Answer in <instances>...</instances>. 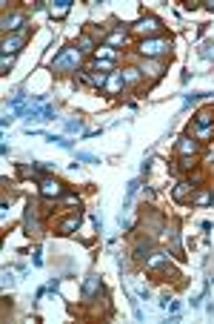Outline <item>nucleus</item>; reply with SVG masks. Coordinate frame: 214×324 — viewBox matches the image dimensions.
Wrapping results in <instances>:
<instances>
[{
    "instance_id": "obj_1",
    "label": "nucleus",
    "mask_w": 214,
    "mask_h": 324,
    "mask_svg": "<svg viewBox=\"0 0 214 324\" xmlns=\"http://www.w3.org/2000/svg\"><path fill=\"white\" fill-rule=\"evenodd\" d=\"M83 63V52L77 46H63L51 60V72H77Z\"/></svg>"
},
{
    "instance_id": "obj_2",
    "label": "nucleus",
    "mask_w": 214,
    "mask_h": 324,
    "mask_svg": "<svg viewBox=\"0 0 214 324\" xmlns=\"http://www.w3.org/2000/svg\"><path fill=\"white\" fill-rule=\"evenodd\" d=\"M168 49H171V40H168V37H163V34H160V37H146V40L140 43V55H143V58H148V60H151V58H160V55H166Z\"/></svg>"
},
{
    "instance_id": "obj_3",
    "label": "nucleus",
    "mask_w": 214,
    "mask_h": 324,
    "mask_svg": "<svg viewBox=\"0 0 214 324\" xmlns=\"http://www.w3.org/2000/svg\"><path fill=\"white\" fill-rule=\"evenodd\" d=\"M40 195H43V198H63L66 189H63L60 181H54V178H40Z\"/></svg>"
},
{
    "instance_id": "obj_4",
    "label": "nucleus",
    "mask_w": 214,
    "mask_h": 324,
    "mask_svg": "<svg viewBox=\"0 0 214 324\" xmlns=\"http://www.w3.org/2000/svg\"><path fill=\"white\" fill-rule=\"evenodd\" d=\"M100 293H103V281H100L97 275H89V278L83 281V298L92 301V298H97Z\"/></svg>"
},
{
    "instance_id": "obj_5",
    "label": "nucleus",
    "mask_w": 214,
    "mask_h": 324,
    "mask_svg": "<svg viewBox=\"0 0 214 324\" xmlns=\"http://www.w3.org/2000/svg\"><path fill=\"white\" fill-rule=\"evenodd\" d=\"M77 78H80V84H89V86H95V89H103L106 81H109L106 72H80Z\"/></svg>"
},
{
    "instance_id": "obj_6",
    "label": "nucleus",
    "mask_w": 214,
    "mask_h": 324,
    "mask_svg": "<svg viewBox=\"0 0 214 324\" xmlns=\"http://www.w3.org/2000/svg\"><path fill=\"white\" fill-rule=\"evenodd\" d=\"M26 43V32H17V34H9L3 37V55H15L20 46Z\"/></svg>"
},
{
    "instance_id": "obj_7",
    "label": "nucleus",
    "mask_w": 214,
    "mask_h": 324,
    "mask_svg": "<svg viewBox=\"0 0 214 324\" xmlns=\"http://www.w3.org/2000/svg\"><path fill=\"white\" fill-rule=\"evenodd\" d=\"M134 29H137V32H143V34L160 32V29H163V20H160V17H143V20H137V23H134Z\"/></svg>"
},
{
    "instance_id": "obj_8",
    "label": "nucleus",
    "mask_w": 214,
    "mask_h": 324,
    "mask_svg": "<svg viewBox=\"0 0 214 324\" xmlns=\"http://www.w3.org/2000/svg\"><path fill=\"white\" fill-rule=\"evenodd\" d=\"M80 221H83L80 212H71V215H66L63 221L57 224V233H60V236H69V233H74V230L80 227Z\"/></svg>"
},
{
    "instance_id": "obj_9",
    "label": "nucleus",
    "mask_w": 214,
    "mask_h": 324,
    "mask_svg": "<svg viewBox=\"0 0 214 324\" xmlns=\"http://www.w3.org/2000/svg\"><path fill=\"white\" fill-rule=\"evenodd\" d=\"M177 152H180V155H197L200 152V141L183 135L180 141H177Z\"/></svg>"
},
{
    "instance_id": "obj_10",
    "label": "nucleus",
    "mask_w": 214,
    "mask_h": 324,
    "mask_svg": "<svg viewBox=\"0 0 214 324\" xmlns=\"http://www.w3.org/2000/svg\"><path fill=\"white\" fill-rule=\"evenodd\" d=\"M23 23H26V15H23V12H12V15L3 17V32H15Z\"/></svg>"
},
{
    "instance_id": "obj_11",
    "label": "nucleus",
    "mask_w": 214,
    "mask_h": 324,
    "mask_svg": "<svg viewBox=\"0 0 214 324\" xmlns=\"http://www.w3.org/2000/svg\"><path fill=\"white\" fill-rule=\"evenodd\" d=\"M140 72H143V75H148L151 81H160V78H163V72H166V66H163V63H157V60H146Z\"/></svg>"
},
{
    "instance_id": "obj_12",
    "label": "nucleus",
    "mask_w": 214,
    "mask_h": 324,
    "mask_svg": "<svg viewBox=\"0 0 214 324\" xmlns=\"http://www.w3.org/2000/svg\"><path fill=\"white\" fill-rule=\"evenodd\" d=\"M123 86H126V81H123V72H112V75H109V81H106V92H109V95H117Z\"/></svg>"
},
{
    "instance_id": "obj_13",
    "label": "nucleus",
    "mask_w": 214,
    "mask_h": 324,
    "mask_svg": "<svg viewBox=\"0 0 214 324\" xmlns=\"http://www.w3.org/2000/svg\"><path fill=\"white\" fill-rule=\"evenodd\" d=\"M49 12H51V17H57V20L66 17L69 12H71V0H54V3L49 6Z\"/></svg>"
},
{
    "instance_id": "obj_14",
    "label": "nucleus",
    "mask_w": 214,
    "mask_h": 324,
    "mask_svg": "<svg viewBox=\"0 0 214 324\" xmlns=\"http://www.w3.org/2000/svg\"><path fill=\"white\" fill-rule=\"evenodd\" d=\"M146 267L148 270H157V267H168V253H151L146 258Z\"/></svg>"
},
{
    "instance_id": "obj_15",
    "label": "nucleus",
    "mask_w": 214,
    "mask_h": 324,
    "mask_svg": "<svg viewBox=\"0 0 214 324\" xmlns=\"http://www.w3.org/2000/svg\"><path fill=\"white\" fill-rule=\"evenodd\" d=\"M37 224H40V221H37V206L29 204V206H26V215H23V227L32 233V230H37Z\"/></svg>"
},
{
    "instance_id": "obj_16",
    "label": "nucleus",
    "mask_w": 214,
    "mask_h": 324,
    "mask_svg": "<svg viewBox=\"0 0 214 324\" xmlns=\"http://www.w3.org/2000/svg\"><path fill=\"white\" fill-rule=\"evenodd\" d=\"M171 195H174V201H189V195H191V181H180V184H177V187H174V192H171Z\"/></svg>"
},
{
    "instance_id": "obj_17",
    "label": "nucleus",
    "mask_w": 214,
    "mask_h": 324,
    "mask_svg": "<svg viewBox=\"0 0 214 324\" xmlns=\"http://www.w3.org/2000/svg\"><path fill=\"white\" fill-rule=\"evenodd\" d=\"M212 120H214V109H200L197 115H194L197 126H212Z\"/></svg>"
},
{
    "instance_id": "obj_18",
    "label": "nucleus",
    "mask_w": 214,
    "mask_h": 324,
    "mask_svg": "<svg viewBox=\"0 0 214 324\" xmlns=\"http://www.w3.org/2000/svg\"><path fill=\"white\" fill-rule=\"evenodd\" d=\"M95 58H97V60H115V58H117V49H112L109 43H106V46H97Z\"/></svg>"
},
{
    "instance_id": "obj_19",
    "label": "nucleus",
    "mask_w": 214,
    "mask_h": 324,
    "mask_svg": "<svg viewBox=\"0 0 214 324\" xmlns=\"http://www.w3.org/2000/svg\"><path fill=\"white\" fill-rule=\"evenodd\" d=\"M77 49L80 52H97V46H95V40H92L89 34H80V37H77Z\"/></svg>"
},
{
    "instance_id": "obj_20",
    "label": "nucleus",
    "mask_w": 214,
    "mask_h": 324,
    "mask_svg": "<svg viewBox=\"0 0 214 324\" xmlns=\"http://www.w3.org/2000/svg\"><path fill=\"white\" fill-rule=\"evenodd\" d=\"M123 43H126V32H123V29H115V32L109 34V46H112V49H115V46H123Z\"/></svg>"
},
{
    "instance_id": "obj_21",
    "label": "nucleus",
    "mask_w": 214,
    "mask_h": 324,
    "mask_svg": "<svg viewBox=\"0 0 214 324\" xmlns=\"http://www.w3.org/2000/svg\"><path fill=\"white\" fill-rule=\"evenodd\" d=\"M194 167H197V158H194V155H180V170H194Z\"/></svg>"
},
{
    "instance_id": "obj_22",
    "label": "nucleus",
    "mask_w": 214,
    "mask_h": 324,
    "mask_svg": "<svg viewBox=\"0 0 214 324\" xmlns=\"http://www.w3.org/2000/svg\"><path fill=\"white\" fill-rule=\"evenodd\" d=\"M168 241H171V250H174V256H180V236H177V230H168ZM183 258V256H180Z\"/></svg>"
},
{
    "instance_id": "obj_23",
    "label": "nucleus",
    "mask_w": 214,
    "mask_h": 324,
    "mask_svg": "<svg viewBox=\"0 0 214 324\" xmlns=\"http://www.w3.org/2000/svg\"><path fill=\"white\" fill-rule=\"evenodd\" d=\"M123 81L126 84H137L140 81V69H123Z\"/></svg>"
},
{
    "instance_id": "obj_24",
    "label": "nucleus",
    "mask_w": 214,
    "mask_h": 324,
    "mask_svg": "<svg viewBox=\"0 0 214 324\" xmlns=\"http://www.w3.org/2000/svg\"><path fill=\"white\" fill-rule=\"evenodd\" d=\"M15 66V55H3V60H0V69H3V75H9V69Z\"/></svg>"
},
{
    "instance_id": "obj_25",
    "label": "nucleus",
    "mask_w": 214,
    "mask_h": 324,
    "mask_svg": "<svg viewBox=\"0 0 214 324\" xmlns=\"http://www.w3.org/2000/svg\"><path fill=\"white\" fill-rule=\"evenodd\" d=\"M191 201H194V204H212V192H209V189H203V192H197Z\"/></svg>"
},
{
    "instance_id": "obj_26",
    "label": "nucleus",
    "mask_w": 214,
    "mask_h": 324,
    "mask_svg": "<svg viewBox=\"0 0 214 324\" xmlns=\"http://www.w3.org/2000/svg\"><path fill=\"white\" fill-rule=\"evenodd\" d=\"M17 175H20V178H34V175H37V167H17Z\"/></svg>"
},
{
    "instance_id": "obj_27",
    "label": "nucleus",
    "mask_w": 214,
    "mask_h": 324,
    "mask_svg": "<svg viewBox=\"0 0 214 324\" xmlns=\"http://www.w3.org/2000/svg\"><path fill=\"white\" fill-rule=\"evenodd\" d=\"M146 253H148V241H140L134 247V258H146Z\"/></svg>"
},
{
    "instance_id": "obj_28",
    "label": "nucleus",
    "mask_w": 214,
    "mask_h": 324,
    "mask_svg": "<svg viewBox=\"0 0 214 324\" xmlns=\"http://www.w3.org/2000/svg\"><path fill=\"white\" fill-rule=\"evenodd\" d=\"M80 126H83V120H80V118H77V120H69V123H66L69 132H74V129H80Z\"/></svg>"
},
{
    "instance_id": "obj_29",
    "label": "nucleus",
    "mask_w": 214,
    "mask_h": 324,
    "mask_svg": "<svg viewBox=\"0 0 214 324\" xmlns=\"http://www.w3.org/2000/svg\"><path fill=\"white\" fill-rule=\"evenodd\" d=\"M206 9H209V12H214V0H206Z\"/></svg>"
},
{
    "instance_id": "obj_30",
    "label": "nucleus",
    "mask_w": 214,
    "mask_h": 324,
    "mask_svg": "<svg viewBox=\"0 0 214 324\" xmlns=\"http://www.w3.org/2000/svg\"><path fill=\"white\" fill-rule=\"evenodd\" d=\"M209 49H212V52H206V58H212V55H214V43H209Z\"/></svg>"
},
{
    "instance_id": "obj_31",
    "label": "nucleus",
    "mask_w": 214,
    "mask_h": 324,
    "mask_svg": "<svg viewBox=\"0 0 214 324\" xmlns=\"http://www.w3.org/2000/svg\"><path fill=\"white\" fill-rule=\"evenodd\" d=\"M212 206H214V192H212Z\"/></svg>"
}]
</instances>
